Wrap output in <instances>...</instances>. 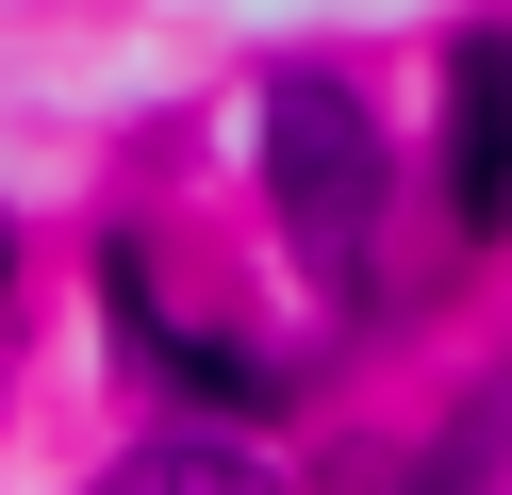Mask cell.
Listing matches in <instances>:
<instances>
[{"label":"cell","mask_w":512,"mask_h":495,"mask_svg":"<svg viewBox=\"0 0 512 495\" xmlns=\"http://www.w3.org/2000/svg\"><path fill=\"white\" fill-rule=\"evenodd\" d=\"M265 198H281V231L331 281H364V248H380V116L331 66H281L265 83Z\"/></svg>","instance_id":"1"},{"label":"cell","mask_w":512,"mask_h":495,"mask_svg":"<svg viewBox=\"0 0 512 495\" xmlns=\"http://www.w3.org/2000/svg\"><path fill=\"white\" fill-rule=\"evenodd\" d=\"M446 215L496 248L512 231V17L446 33Z\"/></svg>","instance_id":"3"},{"label":"cell","mask_w":512,"mask_h":495,"mask_svg":"<svg viewBox=\"0 0 512 495\" xmlns=\"http://www.w3.org/2000/svg\"><path fill=\"white\" fill-rule=\"evenodd\" d=\"M100 495H281L265 462H232V446H133Z\"/></svg>","instance_id":"5"},{"label":"cell","mask_w":512,"mask_h":495,"mask_svg":"<svg viewBox=\"0 0 512 495\" xmlns=\"http://www.w3.org/2000/svg\"><path fill=\"white\" fill-rule=\"evenodd\" d=\"M0 281H17V231H0Z\"/></svg>","instance_id":"6"},{"label":"cell","mask_w":512,"mask_h":495,"mask_svg":"<svg viewBox=\"0 0 512 495\" xmlns=\"http://www.w3.org/2000/svg\"><path fill=\"white\" fill-rule=\"evenodd\" d=\"M496 462H512V380H479V396H463V429H446V446L413 462L397 495H496Z\"/></svg>","instance_id":"4"},{"label":"cell","mask_w":512,"mask_h":495,"mask_svg":"<svg viewBox=\"0 0 512 495\" xmlns=\"http://www.w3.org/2000/svg\"><path fill=\"white\" fill-rule=\"evenodd\" d=\"M100 314L133 330L149 363H166V396H182V413H248V429H265L281 396H298V380H281L265 347H232V330H199V314H166V297H149V264H133V248H100Z\"/></svg>","instance_id":"2"}]
</instances>
